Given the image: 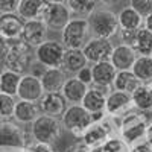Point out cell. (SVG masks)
I'll return each mask as SVG.
<instances>
[{"label": "cell", "mask_w": 152, "mask_h": 152, "mask_svg": "<svg viewBox=\"0 0 152 152\" xmlns=\"http://www.w3.org/2000/svg\"><path fill=\"white\" fill-rule=\"evenodd\" d=\"M38 105H40L41 114L61 119L69 107V102L62 96V93H44L43 97L38 100Z\"/></svg>", "instance_id": "cell-13"}, {"label": "cell", "mask_w": 152, "mask_h": 152, "mask_svg": "<svg viewBox=\"0 0 152 152\" xmlns=\"http://www.w3.org/2000/svg\"><path fill=\"white\" fill-rule=\"evenodd\" d=\"M32 47L23 43L21 40L17 41H8V49L3 56L5 69H9L12 72H17L20 75H26L32 64Z\"/></svg>", "instance_id": "cell-3"}, {"label": "cell", "mask_w": 152, "mask_h": 152, "mask_svg": "<svg viewBox=\"0 0 152 152\" xmlns=\"http://www.w3.org/2000/svg\"><path fill=\"white\" fill-rule=\"evenodd\" d=\"M134 108L143 113L152 111V85L151 84H140L137 90L131 94Z\"/></svg>", "instance_id": "cell-28"}, {"label": "cell", "mask_w": 152, "mask_h": 152, "mask_svg": "<svg viewBox=\"0 0 152 152\" xmlns=\"http://www.w3.org/2000/svg\"><path fill=\"white\" fill-rule=\"evenodd\" d=\"M76 78H78L81 82H84L85 85H91V84H93L91 66H87V67H84L82 70H79V72H78V75H76Z\"/></svg>", "instance_id": "cell-37"}, {"label": "cell", "mask_w": 152, "mask_h": 152, "mask_svg": "<svg viewBox=\"0 0 152 152\" xmlns=\"http://www.w3.org/2000/svg\"><path fill=\"white\" fill-rule=\"evenodd\" d=\"M44 94L43 85H41V79L35 78V76L26 73L21 76V81L18 85V91L17 96L21 100H31V102H38Z\"/></svg>", "instance_id": "cell-16"}, {"label": "cell", "mask_w": 152, "mask_h": 152, "mask_svg": "<svg viewBox=\"0 0 152 152\" xmlns=\"http://www.w3.org/2000/svg\"><path fill=\"white\" fill-rule=\"evenodd\" d=\"M131 70L142 84L152 82V58L151 56H137Z\"/></svg>", "instance_id": "cell-30"}, {"label": "cell", "mask_w": 152, "mask_h": 152, "mask_svg": "<svg viewBox=\"0 0 152 152\" xmlns=\"http://www.w3.org/2000/svg\"><path fill=\"white\" fill-rule=\"evenodd\" d=\"M49 3H67V0H47Z\"/></svg>", "instance_id": "cell-46"}, {"label": "cell", "mask_w": 152, "mask_h": 152, "mask_svg": "<svg viewBox=\"0 0 152 152\" xmlns=\"http://www.w3.org/2000/svg\"><path fill=\"white\" fill-rule=\"evenodd\" d=\"M0 146H18L26 149L24 129H21L18 123L11 122L9 119L0 120Z\"/></svg>", "instance_id": "cell-12"}, {"label": "cell", "mask_w": 152, "mask_h": 152, "mask_svg": "<svg viewBox=\"0 0 152 152\" xmlns=\"http://www.w3.org/2000/svg\"><path fill=\"white\" fill-rule=\"evenodd\" d=\"M72 20V12L66 3H49L43 21L49 31L61 32L67 26V23Z\"/></svg>", "instance_id": "cell-11"}, {"label": "cell", "mask_w": 152, "mask_h": 152, "mask_svg": "<svg viewBox=\"0 0 152 152\" xmlns=\"http://www.w3.org/2000/svg\"><path fill=\"white\" fill-rule=\"evenodd\" d=\"M87 90H88V85L81 82L76 76H70V78H67L61 93L66 97L67 102L72 105V104H81Z\"/></svg>", "instance_id": "cell-23"}, {"label": "cell", "mask_w": 152, "mask_h": 152, "mask_svg": "<svg viewBox=\"0 0 152 152\" xmlns=\"http://www.w3.org/2000/svg\"><path fill=\"white\" fill-rule=\"evenodd\" d=\"M113 49L114 44L111 43V40L91 37L82 47V52L88 61V64H97V62H102V61H110Z\"/></svg>", "instance_id": "cell-10"}, {"label": "cell", "mask_w": 152, "mask_h": 152, "mask_svg": "<svg viewBox=\"0 0 152 152\" xmlns=\"http://www.w3.org/2000/svg\"><path fill=\"white\" fill-rule=\"evenodd\" d=\"M151 116H152V111H151Z\"/></svg>", "instance_id": "cell-47"}, {"label": "cell", "mask_w": 152, "mask_h": 152, "mask_svg": "<svg viewBox=\"0 0 152 152\" xmlns=\"http://www.w3.org/2000/svg\"><path fill=\"white\" fill-rule=\"evenodd\" d=\"M0 120H2V117H0Z\"/></svg>", "instance_id": "cell-49"}, {"label": "cell", "mask_w": 152, "mask_h": 152, "mask_svg": "<svg viewBox=\"0 0 152 152\" xmlns=\"http://www.w3.org/2000/svg\"><path fill=\"white\" fill-rule=\"evenodd\" d=\"M131 47L138 56H151L152 53V32L145 26L135 32Z\"/></svg>", "instance_id": "cell-27"}, {"label": "cell", "mask_w": 152, "mask_h": 152, "mask_svg": "<svg viewBox=\"0 0 152 152\" xmlns=\"http://www.w3.org/2000/svg\"><path fill=\"white\" fill-rule=\"evenodd\" d=\"M134 110L135 108H134V102H132L131 94L123 93V91H117V90H113L107 96L105 114L108 117L120 120V119H123L126 116V114H129Z\"/></svg>", "instance_id": "cell-9"}, {"label": "cell", "mask_w": 152, "mask_h": 152, "mask_svg": "<svg viewBox=\"0 0 152 152\" xmlns=\"http://www.w3.org/2000/svg\"><path fill=\"white\" fill-rule=\"evenodd\" d=\"M6 49H8V41L0 35V61H3V56L6 53Z\"/></svg>", "instance_id": "cell-41"}, {"label": "cell", "mask_w": 152, "mask_h": 152, "mask_svg": "<svg viewBox=\"0 0 152 152\" xmlns=\"http://www.w3.org/2000/svg\"><path fill=\"white\" fill-rule=\"evenodd\" d=\"M151 119L146 113L134 110L129 114H126L123 119L119 122V135L122 137V140L131 146L132 143L143 140L146 135V129L149 125Z\"/></svg>", "instance_id": "cell-2"}, {"label": "cell", "mask_w": 152, "mask_h": 152, "mask_svg": "<svg viewBox=\"0 0 152 152\" xmlns=\"http://www.w3.org/2000/svg\"><path fill=\"white\" fill-rule=\"evenodd\" d=\"M151 58H152V53H151Z\"/></svg>", "instance_id": "cell-48"}, {"label": "cell", "mask_w": 152, "mask_h": 152, "mask_svg": "<svg viewBox=\"0 0 152 152\" xmlns=\"http://www.w3.org/2000/svg\"><path fill=\"white\" fill-rule=\"evenodd\" d=\"M116 73H117L116 67L110 61H102V62H97V64H91V75H93L94 85L113 87Z\"/></svg>", "instance_id": "cell-22"}, {"label": "cell", "mask_w": 152, "mask_h": 152, "mask_svg": "<svg viewBox=\"0 0 152 152\" xmlns=\"http://www.w3.org/2000/svg\"><path fill=\"white\" fill-rule=\"evenodd\" d=\"M62 129L64 128L61 125V119H55L52 116H46V114L38 116L31 123V134L34 142L53 145L55 142L59 140Z\"/></svg>", "instance_id": "cell-5"}, {"label": "cell", "mask_w": 152, "mask_h": 152, "mask_svg": "<svg viewBox=\"0 0 152 152\" xmlns=\"http://www.w3.org/2000/svg\"><path fill=\"white\" fill-rule=\"evenodd\" d=\"M26 149H31L32 152H55L53 145L41 143V142H34V143H32V145H29Z\"/></svg>", "instance_id": "cell-39"}, {"label": "cell", "mask_w": 152, "mask_h": 152, "mask_svg": "<svg viewBox=\"0 0 152 152\" xmlns=\"http://www.w3.org/2000/svg\"><path fill=\"white\" fill-rule=\"evenodd\" d=\"M87 23H88V28H90L91 37H97V38L111 40L113 37L119 35L120 31L117 14L107 8H96L87 17Z\"/></svg>", "instance_id": "cell-1"}, {"label": "cell", "mask_w": 152, "mask_h": 152, "mask_svg": "<svg viewBox=\"0 0 152 152\" xmlns=\"http://www.w3.org/2000/svg\"><path fill=\"white\" fill-rule=\"evenodd\" d=\"M67 81V73L59 69H47L41 76V85L44 93H61Z\"/></svg>", "instance_id": "cell-21"}, {"label": "cell", "mask_w": 152, "mask_h": 152, "mask_svg": "<svg viewBox=\"0 0 152 152\" xmlns=\"http://www.w3.org/2000/svg\"><path fill=\"white\" fill-rule=\"evenodd\" d=\"M129 152H152V145L143 138V140H138L135 143H132L129 146Z\"/></svg>", "instance_id": "cell-36"}, {"label": "cell", "mask_w": 152, "mask_h": 152, "mask_svg": "<svg viewBox=\"0 0 152 152\" xmlns=\"http://www.w3.org/2000/svg\"><path fill=\"white\" fill-rule=\"evenodd\" d=\"M91 38L87 18H72L67 26L61 31V43L66 49H82Z\"/></svg>", "instance_id": "cell-6"}, {"label": "cell", "mask_w": 152, "mask_h": 152, "mask_svg": "<svg viewBox=\"0 0 152 152\" xmlns=\"http://www.w3.org/2000/svg\"><path fill=\"white\" fill-rule=\"evenodd\" d=\"M20 0H0V12L2 14H12L18 11Z\"/></svg>", "instance_id": "cell-35"}, {"label": "cell", "mask_w": 152, "mask_h": 152, "mask_svg": "<svg viewBox=\"0 0 152 152\" xmlns=\"http://www.w3.org/2000/svg\"><path fill=\"white\" fill-rule=\"evenodd\" d=\"M117 20H119L120 29H126V31H138L145 24V18L131 6L122 8L117 14Z\"/></svg>", "instance_id": "cell-25"}, {"label": "cell", "mask_w": 152, "mask_h": 152, "mask_svg": "<svg viewBox=\"0 0 152 152\" xmlns=\"http://www.w3.org/2000/svg\"><path fill=\"white\" fill-rule=\"evenodd\" d=\"M15 104H17V100L14 99V96L0 93V117H2V120L14 117Z\"/></svg>", "instance_id": "cell-32"}, {"label": "cell", "mask_w": 152, "mask_h": 152, "mask_svg": "<svg viewBox=\"0 0 152 152\" xmlns=\"http://www.w3.org/2000/svg\"><path fill=\"white\" fill-rule=\"evenodd\" d=\"M55 152H56V151H55Z\"/></svg>", "instance_id": "cell-51"}, {"label": "cell", "mask_w": 152, "mask_h": 152, "mask_svg": "<svg viewBox=\"0 0 152 152\" xmlns=\"http://www.w3.org/2000/svg\"><path fill=\"white\" fill-rule=\"evenodd\" d=\"M24 148L18 146H0V152H24Z\"/></svg>", "instance_id": "cell-42"}, {"label": "cell", "mask_w": 152, "mask_h": 152, "mask_svg": "<svg viewBox=\"0 0 152 152\" xmlns=\"http://www.w3.org/2000/svg\"><path fill=\"white\" fill-rule=\"evenodd\" d=\"M100 152H129V146L122 140L120 135H113L100 146Z\"/></svg>", "instance_id": "cell-33"}, {"label": "cell", "mask_w": 152, "mask_h": 152, "mask_svg": "<svg viewBox=\"0 0 152 152\" xmlns=\"http://www.w3.org/2000/svg\"><path fill=\"white\" fill-rule=\"evenodd\" d=\"M137 56L138 55L134 52V49L131 46L120 43L117 46H114L111 58H110V62L116 67L117 72H120V70H131L135 59H137Z\"/></svg>", "instance_id": "cell-17"}, {"label": "cell", "mask_w": 152, "mask_h": 152, "mask_svg": "<svg viewBox=\"0 0 152 152\" xmlns=\"http://www.w3.org/2000/svg\"><path fill=\"white\" fill-rule=\"evenodd\" d=\"M100 3H102L104 6H116L120 0H99Z\"/></svg>", "instance_id": "cell-45"}, {"label": "cell", "mask_w": 152, "mask_h": 152, "mask_svg": "<svg viewBox=\"0 0 152 152\" xmlns=\"http://www.w3.org/2000/svg\"><path fill=\"white\" fill-rule=\"evenodd\" d=\"M49 6L47 0H20L17 14L24 20H43L44 12Z\"/></svg>", "instance_id": "cell-18"}, {"label": "cell", "mask_w": 152, "mask_h": 152, "mask_svg": "<svg viewBox=\"0 0 152 152\" xmlns=\"http://www.w3.org/2000/svg\"><path fill=\"white\" fill-rule=\"evenodd\" d=\"M38 116H41V110L38 102H31V100H21L18 99L14 110V119L17 123L29 125L32 123Z\"/></svg>", "instance_id": "cell-20"}, {"label": "cell", "mask_w": 152, "mask_h": 152, "mask_svg": "<svg viewBox=\"0 0 152 152\" xmlns=\"http://www.w3.org/2000/svg\"><path fill=\"white\" fill-rule=\"evenodd\" d=\"M140 84L142 82L138 81V78L132 73V70H120V72L116 73V78H114V82H113V88L117 91L132 94Z\"/></svg>", "instance_id": "cell-26"}, {"label": "cell", "mask_w": 152, "mask_h": 152, "mask_svg": "<svg viewBox=\"0 0 152 152\" xmlns=\"http://www.w3.org/2000/svg\"><path fill=\"white\" fill-rule=\"evenodd\" d=\"M66 47L61 41L56 40H46L35 49V59L40 61L47 69H59L62 64Z\"/></svg>", "instance_id": "cell-8"}, {"label": "cell", "mask_w": 152, "mask_h": 152, "mask_svg": "<svg viewBox=\"0 0 152 152\" xmlns=\"http://www.w3.org/2000/svg\"><path fill=\"white\" fill-rule=\"evenodd\" d=\"M114 122H116V119H111L108 116H105L99 122H93L82 134L81 140L91 149L100 148L110 137L117 135L114 134Z\"/></svg>", "instance_id": "cell-7"}, {"label": "cell", "mask_w": 152, "mask_h": 152, "mask_svg": "<svg viewBox=\"0 0 152 152\" xmlns=\"http://www.w3.org/2000/svg\"><path fill=\"white\" fill-rule=\"evenodd\" d=\"M21 76L17 72H12L9 69H3L0 72V93H5L9 96H17L18 85L21 81Z\"/></svg>", "instance_id": "cell-29"}, {"label": "cell", "mask_w": 152, "mask_h": 152, "mask_svg": "<svg viewBox=\"0 0 152 152\" xmlns=\"http://www.w3.org/2000/svg\"><path fill=\"white\" fill-rule=\"evenodd\" d=\"M99 0H67V6L72 14L78 17H88L97 8Z\"/></svg>", "instance_id": "cell-31"}, {"label": "cell", "mask_w": 152, "mask_h": 152, "mask_svg": "<svg viewBox=\"0 0 152 152\" xmlns=\"http://www.w3.org/2000/svg\"><path fill=\"white\" fill-rule=\"evenodd\" d=\"M46 70H47L46 66H43L40 61L34 59L32 64H31V67H29V75H32V76H35V78H40V79H41V76L46 73Z\"/></svg>", "instance_id": "cell-38"}, {"label": "cell", "mask_w": 152, "mask_h": 152, "mask_svg": "<svg viewBox=\"0 0 152 152\" xmlns=\"http://www.w3.org/2000/svg\"><path fill=\"white\" fill-rule=\"evenodd\" d=\"M145 138L152 145V120H151L149 125H148V129H146V135H145Z\"/></svg>", "instance_id": "cell-43"}, {"label": "cell", "mask_w": 152, "mask_h": 152, "mask_svg": "<svg viewBox=\"0 0 152 152\" xmlns=\"http://www.w3.org/2000/svg\"><path fill=\"white\" fill-rule=\"evenodd\" d=\"M81 105L90 113V114H96V113H105V105H107V94L102 93L100 90L94 88L93 85L88 87V90L82 99Z\"/></svg>", "instance_id": "cell-24"}, {"label": "cell", "mask_w": 152, "mask_h": 152, "mask_svg": "<svg viewBox=\"0 0 152 152\" xmlns=\"http://www.w3.org/2000/svg\"><path fill=\"white\" fill-rule=\"evenodd\" d=\"M143 26L152 32V14H149V15L145 18V24H143Z\"/></svg>", "instance_id": "cell-44"}, {"label": "cell", "mask_w": 152, "mask_h": 152, "mask_svg": "<svg viewBox=\"0 0 152 152\" xmlns=\"http://www.w3.org/2000/svg\"><path fill=\"white\" fill-rule=\"evenodd\" d=\"M93 123L91 114L88 113L81 104H72L67 107L66 113L61 117V125L64 131L70 132L73 137L81 138L87 128Z\"/></svg>", "instance_id": "cell-4"}, {"label": "cell", "mask_w": 152, "mask_h": 152, "mask_svg": "<svg viewBox=\"0 0 152 152\" xmlns=\"http://www.w3.org/2000/svg\"><path fill=\"white\" fill-rule=\"evenodd\" d=\"M87 66H88V61L82 52V49H66L61 69L67 75L76 76L79 70H82Z\"/></svg>", "instance_id": "cell-19"}, {"label": "cell", "mask_w": 152, "mask_h": 152, "mask_svg": "<svg viewBox=\"0 0 152 152\" xmlns=\"http://www.w3.org/2000/svg\"><path fill=\"white\" fill-rule=\"evenodd\" d=\"M151 85H152V82H151Z\"/></svg>", "instance_id": "cell-50"}, {"label": "cell", "mask_w": 152, "mask_h": 152, "mask_svg": "<svg viewBox=\"0 0 152 152\" xmlns=\"http://www.w3.org/2000/svg\"><path fill=\"white\" fill-rule=\"evenodd\" d=\"M129 6L137 11L143 18L152 14V0H129Z\"/></svg>", "instance_id": "cell-34"}, {"label": "cell", "mask_w": 152, "mask_h": 152, "mask_svg": "<svg viewBox=\"0 0 152 152\" xmlns=\"http://www.w3.org/2000/svg\"><path fill=\"white\" fill-rule=\"evenodd\" d=\"M66 152H93V149L91 148H88L81 138L79 140H76L75 143H72L67 149H66Z\"/></svg>", "instance_id": "cell-40"}, {"label": "cell", "mask_w": 152, "mask_h": 152, "mask_svg": "<svg viewBox=\"0 0 152 152\" xmlns=\"http://www.w3.org/2000/svg\"><path fill=\"white\" fill-rule=\"evenodd\" d=\"M23 28H24V20L17 14V12L0 15V35H2L6 41L21 40Z\"/></svg>", "instance_id": "cell-14"}, {"label": "cell", "mask_w": 152, "mask_h": 152, "mask_svg": "<svg viewBox=\"0 0 152 152\" xmlns=\"http://www.w3.org/2000/svg\"><path fill=\"white\" fill-rule=\"evenodd\" d=\"M47 26L43 20H28L24 21V28L21 32V41L31 47H38L46 41Z\"/></svg>", "instance_id": "cell-15"}]
</instances>
